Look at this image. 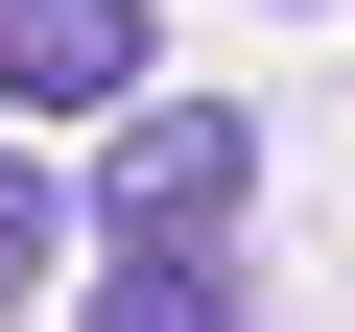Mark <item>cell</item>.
Listing matches in <instances>:
<instances>
[{
  "mask_svg": "<svg viewBox=\"0 0 355 332\" xmlns=\"http://www.w3.org/2000/svg\"><path fill=\"white\" fill-rule=\"evenodd\" d=\"M237 190H261V119L237 95H119V166H95L119 238H237Z\"/></svg>",
  "mask_w": 355,
  "mask_h": 332,
  "instance_id": "1",
  "label": "cell"
},
{
  "mask_svg": "<svg viewBox=\"0 0 355 332\" xmlns=\"http://www.w3.org/2000/svg\"><path fill=\"white\" fill-rule=\"evenodd\" d=\"M142 95V0H0V119H119Z\"/></svg>",
  "mask_w": 355,
  "mask_h": 332,
  "instance_id": "2",
  "label": "cell"
},
{
  "mask_svg": "<svg viewBox=\"0 0 355 332\" xmlns=\"http://www.w3.org/2000/svg\"><path fill=\"white\" fill-rule=\"evenodd\" d=\"M71 332H237V238H119L71 285Z\"/></svg>",
  "mask_w": 355,
  "mask_h": 332,
  "instance_id": "3",
  "label": "cell"
},
{
  "mask_svg": "<svg viewBox=\"0 0 355 332\" xmlns=\"http://www.w3.org/2000/svg\"><path fill=\"white\" fill-rule=\"evenodd\" d=\"M71 238H95V214L48 190V166H24V142H0V308H48V285H71Z\"/></svg>",
  "mask_w": 355,
  "mask_h": 332,
  "instance_id": "4",
  "label": "cell"
}]
</instances>
